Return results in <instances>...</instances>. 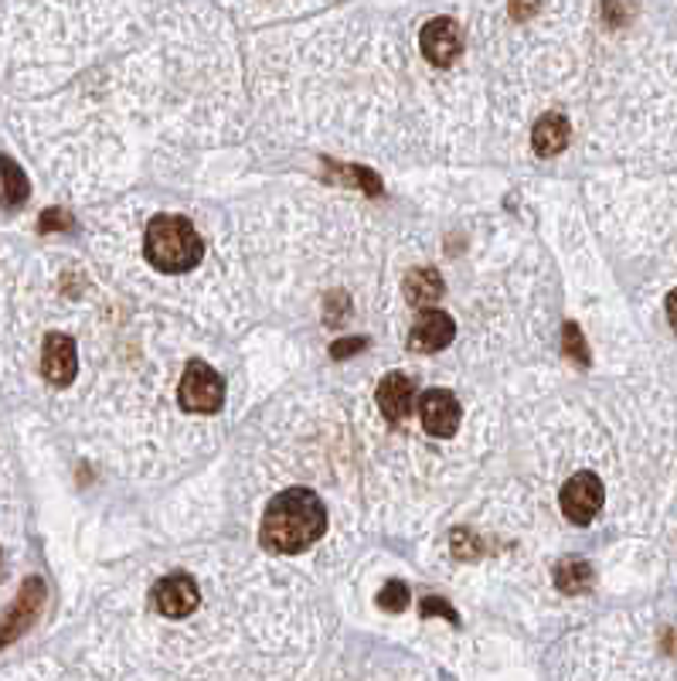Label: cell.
<instances>
[{
    "mask_svg": "<svg viewBox=\"0 0 677 681\" xmlns=\"http://www.w3.org/2000/svg\"><path fill=\"white\" fill-rule=\"evenodd\" d=\"M379 607L388 610V614H403L409 607V587L403 583V579H392V583H385V590L379 593Z\"/></svg>",
    "mask_w": 677,
    "mask_h": 681,
    "instance_id": "cell-16",
    "label": "cell"
},
{
    "mask_svg": "<svg viewBox=\"0 0 677 681\" xmlns=\"http://www.w3.org/2000/svg\"><path fill=\"white\" fill-rule=\"evenodd\" d=\"M143 256L161 273H188L202 263L205 242L197 239L194 225L181 215H157L150 218L143 236Z\"/></svg>",
    "mask_w": 677,
    "mask_h": 681,
    "instance_id": "cell-2",
    "label": "cell"
},
{
    "mask_svg": "<svg viewBox=\"0 0 677 681\" xmlns=\"http://www.w3.org/2000/svg\"><path fill=\"white\" fill-rule=\"evenodd\" d=\"M365 348H368V338H344V341H334L331 344V358L344 362V358L358 355V351H365Z\"/></svg>",
    "mask_w": 677,
    "mask_h": 681,
    "instance_id": "cell-20",
    "label": "cell"
},
{
    "mask_svg": "<svg viewBox=\"0 0 677 681\" xmlns=\"http://www.w3.org/2000/svg\"><path fill=\"white\" fill-rule=\"evenodd\" d=\"M457 338V324L443 311H425L419 314V320L409 331V348L419 351V355H436V351L449 348Z\"/></svg>",
    "mask_w": 677,
    "mask_h": 681,
    "instance_id": "cell-9",
    "label": "cell"
},
{
    "mask_svg": "<svg viewBox=\"0 0 677 681\" xmlns=\"http://www.w3.org/2000/svg\"><path fill=\"white\" fill-rule=\"evenodd\" d=\"M197 603H202V596H197V583L191 576H167L154 587V607L164 617L181 620L197 610Z\"/></svg>",
    "mask_w": 677,
    "mask_h": 681,
    "instance_id": "cell-10",
    "label": "cell"
},
{
    "mask_svg": "<svg viewBox=\"0 0 677 681\" xmlns=\"http://www.w3.org/2000/svg\"><path fill=\"white\" fill-rule=\"evenodd\" d=\"M446 293V283H443V276L430 266H422V269H412L406 276V300L412 307H419L422 314L425 311H436V304L443 300Z\"/></svg>",
    "mask_w": 677,
    "mask_h": 681,
    "instance_id": "cell-13",
    "label": "cell"
},
{
    "mask_svg": "<svg viewBox=\"0 0 677 681\" xmlns=\"http://www.w3.org/2000/svg\"><path fill=\"white\" fill-rule=\"evenodd\" d=\"M555 587L569 596H579L592 587V566L583 559H565L555 569Z\"/></svg>",
    "mask_w": 677,
    "mask_h": 681,
    "instance_id": "cell-14",
    "label": "cell"
},
{
    "mask_svg": "<svg viewBox=\"0 0 677 681\" xmlns=\"http://www.w3.org/2000/svg\"><path fill=\"white\" fill-rule=\"evenodd\" d=\"M559 501H562V512L569 521L589 525L599 515V508H603V481H599L592 470H579L565 481Z\"/></svg>",
    "mask_w": 677,
    "mask_h": 681,
    "instance_id": "cell-4",
    "label": "cell"
},
{
    "mask_svg": "<svg viewBox=\"0 0 677 681\" xmlns=\"http://www.w3.org/2000/svg\"><path fill=\"white\" fill-rule=\"evenodd\" d=\"M667 320H670V327H674V335H677V290L667 297Z\"/></svg>",
    "mask_w": 677,
    "mask_h": 681,
    "instance_id": "cell-22",
    "label": "cell"
},
{
    "mask_svg": "<svg viewBox=\"0 0 677 681\" xmlns=\"http://www.w3.org/2000/svg\"><path fill=\"white\" fill-rule=\"evenodd\" d=\"M41 603H44V583H41V579H28V583L21 587L14 607L4 617H0V647L14 644L24 634V630L35 623Z\"/></svg>",
    "mask_w": 677,
    "mask_h": 681,
    "instance_id": "cell-7",
    "label": "cell"
},
{
    "mask_svg": "<svg viewBox=\"0 0 677 681\" xmlns=\"http://www.w3.org/2000/svg\"><path fill=\"white\" fill-rule=\"evenodd\" d=\"M75 371H79V351H75V341L68 335H48L44 338V351H41V375L48 378V386H72Z\"/></svg>",
    "mask_w": 677,
    "mask_h": 681,
    "instance_id": "cell-8",
    "label": "cell"
},
{
    "mask_svg": "<svg viewBox=\"0 0 677 681\" xmlns=\"http://www.w3.org/2000/svg\"><path fill=\"white\" fill-rule=\"evenodd\" d=\"M374 399H379V409L388 423H403L416 406V382L403 371H392L379 382Z\"/></svg>",
    "mask_w": 677,
    "mask_h": 681,
    "instance_id": "cell-11",
    "label": "cell"
},
{
    "mask_svg": "<svg viewBox=\"0 0 677 681\" xmlns=\"http://www.w3.org/2000/svg\"><path fill=\"white\" fill-rule=\"evenodd\" d=\"M419 614L422 617H433V614H443L449 623H460V617H457V610L454 607H449V603L446 600H436V596H425L422 600V607H419Z\"/></svg>",
    "mask_w": 677,
    "mask_h": 681,
    "instance_id": "cell-19",
    "label": "cell"
},
{
    "mask_svg": "<svg viewBox=\"0 0 677 681\" xmlns=\"http://www.w3.org/2000/svg\"><path fill=\"white\" fill-rule=\"evenodd\" d=\"M48 229H72V218H68L65 212H44V218H41V232H48Z\"/></svg>",
    "mask_w": 677,
    "mask_h": 681,
    "instance_id": "cell-21",
    "label": "cell"
},
{
    "mask_svg": "<svg viewBox=\"0 0 677 681\" xmlns=\"http://www.w3.org/2000/svg\"><path fill=\"white\" fill-rule=\"evenodd\" d=\"M454 556L457 559H476L481 556V545H476V539H473V532H454Z\"/></svg>",
    "mask_w": 677,
    "mask_h": 681,
    "instance_id": "cell-18",
    "label": "cell"
},
{
    "mask_svg": "<svg viewBox=\"0 0 677 681\" xmlns=\"http://www.w3.org/2000/svg\"><path fill=\"white\" fill-rule=\"evenodd\" d=\"M419 416H422V426L425 433L433 437H454L460 430V419H463V409L457 395L449 389H430L422 399H419Z\"/></svg>",
    "mask_w": 677,
    "mask_h": 681,
    "instance_id": "cell-6",
    "label": "cell"
},
{
    "mask_svg": "<svg viewBox=\"0 0 677 681\" xmlns=\"http://www.w3.org/2000/svg\"><path fill=\"white\" fill-rule=\"evenodd\" d=\"M565 355L575 358L579 365H589V351H586V341H583V331L575 324H565Z\"/></svg>",
    "mask_w": 677,
    "mask_h": 681,
    "instance_id": "cell-17",
    "label": "cell"
},
{
    "mask_svg": "<svg viewBox=\"0 0 677 681\" xmlns=\"http://www.w3.org/2000/svg\"><path fill=\"white\" fill-rule=\"evenodd\" d=\"M0 174H4V205L17 209L28 201V178H24V171L17 167L14 157H0Z\"/></svg>",
    "mask_w": 677,
    "mask_h": 681,
    "instance_id": "cell-15",
    "label": "cell"
},
{
    "mask_svg": "<svg viewBox=\"0 0 677 681\" xmlns=\"http://www.w3.org/2000/svg\"><path fill=\"white\" fill-rule=\"evenodd\" d=\"M323 532H328V508H323V501L307 488H290L269 501L259 539L269 552L296 556V552L310 548Z\"/></svg>",
    "mask_w": 677,
    "mask_h": 681,
    "instance_id": "cell-1",
    "label": "cell"
},
{
    "mask_svg": "<svg viewBox=\"0 0 677 681\" xmlns=\"http://www.w3.org/2000/svg\"><path fill=\"white\" fill-rule=\"evenodd\" d=\"M178 402L188 413H218L225 406V382L221 375L208 365V362H188L181 389H178Z\"/></svg>",
    "mask_w": 677,
    "mask_h": 681,
    "instance_id": "cell-3",
    "label": "cell"
},
{
    "mask_svg": "<svg viewBox=\"0 0 677 681\" xmlns=\"http://www.w3.org/2000/svg\"><path fill=\"white\" fill-rule=\"evenodd\" d=\"M422 55L439 68H449L463 55V31L454 17H433L419 35Z\"/></svg>",
    "mask_w": 677,
    "mask_h": 681,
    "instance_id": "cell-5",
    "label": "cell"
},
{
    "mask_svg": "<svg viewBox=\"0 0 677 681\" xmlns=\"http://www.w3.org/2000/svg\"><path fill=\"white\" fill-rule=\"evenodd\" d=\"M569 140H572V126L562 113H545L532 130V147H535V154H541V157L562 154V150L569 147Z\"/></svg>",
    "mask_w": 677,
    "mask_h": 681,
    "instance_id": "cell-12",
    "label": "cell"
}]
</instances>
